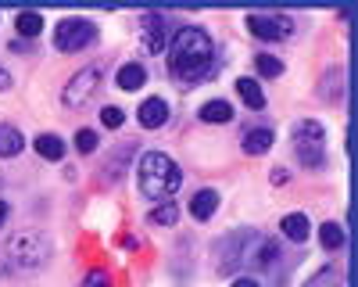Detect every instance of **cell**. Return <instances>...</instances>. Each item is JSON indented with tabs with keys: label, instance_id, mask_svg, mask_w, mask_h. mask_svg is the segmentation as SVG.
<instances>
[{
	"label": "cell",
	"instance_id": "1",
	"mask_svg": "<svg viewBox=\"0 0 358 287\" xmlns=\"http://www.w3.org/2000/svg\"><path fill=\"white\" fill-rule=\"evenodd\" d=\"M169 72L172 79L190 90V86H201L204 79H212L219 72L215 62V43L204 33L201 25H179L176 36L169 43Z\"/></svg>",
	"mask_w": 358,
	"mask_h": 287
},
{
	"label": "cell",
	"instance_id": "2",
	"mask_svg": "<svg viewBox=\"0 0 358 287\" xmlns=\"http://www.w3.org/2000/svg\"><path fill=\"white\" fill-rule=\"evenodd\" d=\"M136 180H140V190L147 197L169 201L179 190V183H183V172H179V165L165 151H147L136 165Z\"/></svg>",
	"mask_w": 358,
	"mask_h": 287
},
{
	"label": "cell",
	"instance_id": "3",
	"mask_svg": "<svg viewBox=\"0 0 358 287\" xmlns=\"http://www.w3.org/2000/svg\"><path fill=\"white\" fill-rule=\"evenodd\" d=\"M294 151L305 169H322L326 165V130L315 119H305L294 126Z\"/></svg>",
	"mask_w": 358,
	"mask_h": 287
},
{
	"label": "cell",
	"instance_id": "4",
	"mask_svg": "<svg viewBox=\"0 0 358 287\" xmlns=\"http://www.w3.org/2000/svg\"><path fill=\"white\" fill-rule=\"evenodd\" d=\"M50 241L43 234H18L8 241V262L15 270H40L47 262Z\"/></svg>",
	"mask_w": 358,
	"mask_h": 287
},
{
	"label": "cell",
	"instance_id": "5",
	"mask_svg": "<svg viewBox=\"0 0 358 287\" xmlns=\"http://www.w3.org/2000/svg\"><path fill=\"white\" fill-rule=\"evenodd\" d=\"M255 241H258L255 230H233L229 237H222V241L215 244V255H219L215 266H219L222 273H233L236 266H244V258L251 255Z\"/></svg>",
	"mask_w": 358,
	"mask_h": 287
},
{
	"label": "cell",
	"instance_id": "6",
	"mask_svg": "<svg viewBox=\"0 0 358 287\" xmlns=\"http://www.w3.org/2000/svg\"><path fill=\"white\" fill-rule=\"evenodd\" d=\"M94 40H97V25L90 18H65L54 29V47L65 50V54H76V50L90 47Z\"/></svg>",
	"mask_w": 358,
	"mask_h": 287
},
{
	"label": "cell",
	"instance_id": "7",
	"mask_svg": "<svg viewBox=\"0 0 358 287\" xmlns=\"http://www.w3.org/2000/svg\"><path fill=\"white\" fill-rule=\"evenodd\" d=\"M97 86H101V69H97V65H90V69L76 72V76L65 83V90H62V104H65V108H83L90 97H94Z\"/></svg>",
	"mask_w": 358,
	"mask_h": 287
},
{
	"label": "cell",
	"instance_id": "8",
	"mask_svg": "<svg viewBox=\"0 0 358 287\" xmlns=\"http://www.w3.org/2000/svg\"><path fill=\"white\" fill-rule=\"evenodd\" d=\"M244 25L251 29V36H258V40H290L294 29H297L290 15H248Z\"/></svg>",
	"mask_w": 358,
	"mask_h": 287
},
{
	"label": "cell",
	"instance_id": "9",
	"mask_svg": "<svg viewBox=\"0 0 358 287\" xmlns=\"http://www.w3.org/2000/svg\"><path fill=\"white\" fill-rule=\"evenodd\" d=\"M140 50L143 54H162L165 50V18L162 15H143L140 18Z\"/></svg>",
	"mask_w": 358,
	"mask_h": 287
},
{
	"label": "cell",
	"instance_id": "10",
	"mask_svg": "<svg viewBox=\"0 0 358 287\" xmlns=\"http://www.w3.org/2000/svg\"><path fill=\"white\" fill-rule=\"evenodd\" d=\"M136 119H140L143 130H158V126H165V122H169V101H162V97H147V101L140 104V111H136Z\"/></svg>",
	"mask_w": 358,
	"mask_h": 287
},
{
	"label": "cell",
	"instance_id": "11",
	"mask_svg": "<svg viewBox=\"0 0 358 287\" xmlns=\"http://www.w3.org/2000/svg\"><path fill=\"white\" fill-rule=\"evenodd\" d=\"M280 226H283V237L294 241V244H305V241L312 237V223H308L305 212H290V216H283Z\"/></svg>",
	"mask_w": 358,
	"mask_h": 287
},
{
	"label": "cell",
	"instance_id": "12",
	"mask_svg": "<svg viewBox=\"0 0 358 287\" xmlns=\"http://www.w3.org/2000/svg\"><path fill=\"white\" fill-rule=\"evenodd\" d=\"M215 209H219V190H212V187H204V190H197V194L190 197V216L201 219V223L212 219Z\"/></svg>",
	"mask_w": 358,
	"mask_h": 287
},
{
	"label": "cell",
	"instance_id": "13",
	"mask_svg": "<svg viewBox=\"0 0 358 287\" xmlns=\"http://www.w3.org/2000/svg\"><path fill=\"white\" fill-rule=\"evenodd\" d=\"M273 130H265V126H258V130H248L244 136H241V148H244V155H265L268 148H273Z\"/></svg>",
	"mask_w": 358,
	"mask_h": 287
},
{
	"label": "cell",
	"instance_id": "14",
	"mask_svg": "<svg viewBox=\"0 0 358 287\" xmlns=\"http://www.w3.org/2000/svg\"><path fill=\"white\" fill-rule=\"evenodd\" d=\"M236 94H241V101H244L251 111H262V108H265L262 83H258V79H251V76H241V79H236Z\"/></svg>",
	"mask_w": 358,
	"mask_h": 287
},
{
	"label": "cell",
	"instance_id": "15",
	"mask_svg": "<svg viewBox=\"0 0 358 287\" xmlns=\"http://www.w3.org/2000/svg\"><path fill=\"white\" fill-rule=\"evenodd\" d=\"M36 155L47 158V162H62L65 158V140L57 133H40L36 136Z\"/></svg>",
	"mask_w": 358,
	"mask_h": 287
},
{
	"label": "cell",
	"instance_id": "16",
	"mask_svg": "<svg viewBox=\"0 0 358 287\" xmlns=\"http://www.w3.org/2000/svg\"><path fill=\"white\" fill-rule=\"evenodd\" d=\"M15 33H18L22 40L40 36V33H43V15H36V11H18V15H15Z\"/></svg>",
	"mask_w": 358,
	"mask_h": 287
},
{
	"label": "cell",
	"instance_id": "17",
	"mask_svg": "<svg viewBox=\"0 0 358 287\" xmlns=\"http://www.w3.org/2000/svg\"><path fill=\"white\" fill-rule=\"evenodd\" d=\"M122 90H140V86L147 83V69L140 62H126L122 69H118V79H115Z\"/></svg>",
	"mask_w": 358,
	"mask_h": 287
},
{
	"label": "cell",
	"instance_id": "18",
	"mask_svg": "<svg viewBox=\"0 0 358 287\" xmlns=\"http://www.w3.org/2000/svg\"><path fill=\"white\" fill-rule=\"evenodd\" d=\"M22 148H25L22 133L15 126H8V122H0V158H15Z\"/></svg>",
	"mask_w": 358,
	"mask_h": 287
},
{
	"label": "cell",
	"instance_id": "19",
	"mask_svg": "<svg viewBox=\"0 0 358 287\" xmlns=\"http://www.w3.org/2000/svg\"><path fill=\"white\" fill-rule=\"evenodd\" d=\"M176 219H179V205H176V201H162L158 209L147 212V223H151V226H176Z\"/></svg>",
	"mask_w": 358,
	"mask_h": 287
},
{
	"label": "cell",
	"instance_id": "20",
	"mask_svg": "<svg viewBox=\"0 0 358 287\" xmlns=\"http://www.w3.org/2000/svg\"><path fill=\"white\" fill-rule=\"evenodd\" d=\"M201 119L204 122H229L233 119V104L229 101H208V104H201Z\"/></svg>",
	"mask_w": 358,
	"mask_h": 287
},
{
	"label": "cell",
	"instance_id": "21",
	"mask_svg": "<svg viewBox=\"0 0 358 287\" xmlns=\"http://www.w3.org/2000/svg\"><path fill=\"white\" fill-rule=\"evenodd\" d=\"M319 241H322V248L326 251H337V248H344V226H337V223H322L319 226Z\"/></svg>",
	"mask_w": 358,
	"mask_h": 287
},
{
	"label": "cell",
	"instance_id": "22",
	"mask_svg": "<svg viewBox=\"0 0 358 287\" xmlns=\"http://www.w3.org/2000/svg\"><path fill=\"white\" fill-rule=\"evenodd\" d=\"M133 151H136V140H126V144H118V151L108 158V180H115L118 172H122V162L126 158H133Z\"/></svg>",
	"mask_w": 358,
	"mask_h": 287
},
{
	"label": "cell",
	"instance_id": "23",
	"mask_svg": "<svg viewBox=\"0 0 358 287\" xmlns=\"http://www.w3.org/2000/svg\"><path fill=\"white\" fill-rule=\"evenodd\" d=\"M255 69H258L262 79H276V76H283V62H280L276 54H258V57H255Z\"/></svg>",
	"mask_w": 358,
	"mask_h": 287
},
{
	"label": "cell",
	"instance_id": "24",
	"mask_svg": "<svg viewBox=\"0 0 358 287\" xmlns=\"http://www.w3.org/2000/svg\"><path fill=\"white\" fill-rule=\"evenodd\" d=\"M101 122H104L108 130H118V126L126 122V111L115 108V104H108V108H101Z\"/></svg>",
	"mask_w": 358,
	"mask_h": 287
},
{
	"label": "cell",
	"instance_id": "25",
	"mask_svg": "<svg viewBox=\"0 0 358 287\" xmlns=\"http://www.w3.org/2000/svg\"><path fill=\"white\" fill-rule=\"evenodd\" d=\"M76 148H79L83 155H94V151H97V133H94V130H79V133H76Z\"/></svg>",
	"mask_w": 358,
	"mask_h": 287
},
{
	"label": "cell",
	"instance_id": "26",
	"mask_svg": "<svg viewBox=\"0 0 358 287\" xmlns=\"http://www.w3.org/2000/svg\"><path fill=\"white\" fill-rule=\"evenodd\" d=\"M308 287H337V273H334L330 266H326L322 273H315V276L308 280Z\"/></svg>",
	"mask_w": 358,
	"mask_h": 287
},
{
	"label": "cell",
	"instance_id": "27",
	"mask_svg": "<svg viewBox=\"0 0 358 287\" xmlns=\"http://www.w3.org/2000/svg\"><path fill=\"white\" fill-rule=\"evenodd\" d=\"M108 284H111V276L104 270H90L86 280H83V287H108Z\"/></svg>",
	"mask_w": 358,
	"mask_h": 287
},
{
	"label": "cell",
	"instance_id": "28",
	"mask_svg": "<svg viewBox=\"0 0 358 287\" xmlns=\"http://www.w3.org/2000/svg\"><path fill=\"white\" fill-rule=\"evenodd\" d=\"M229 287H262V284H258L255 276H236V280H233Z\"/></svg>",
	"mask_w": 358,
	"mask_h": 287
},
{
	"label": "cell",
	"instance_id": "29",
	"mask_svg": "<svg viewBox=\"0 0 358 287\" xmlns=\"http://www.w3.org/2000/svg\"><path fill=\"white\" fill-rule=\"evenodd\" d=\"M11 50H22V54H33V47H29L25 40H11Z\"/></svg>",
	"mask_w": 358,
	"mask_h": 287
},
{
	"label": "cell",
	"instance_id": "30",
	"mask_svg": "<svg viewBox=\"0 0 358 287\" xmlns=\"http://www.w3.org/2000/svg\"><path fill=\"white\" fill-rule=\"evenodd\" d=\"M4 223H8V201L0 197V226H4Z\"/></svg>",
	"mask_w": 358,
	"mask_h": 287
},
{
	"label": "cell",
	"instance_id": "31",
	"mask_svg": "<svg viewBox=\"0 0 358 287\" xmlns=\"http://www.w3.org/2000/svg\"><path fill=\"white\" fill-rule=\"evenodd\" d=\"M8 86H11V76H8L4 69H0V90H8Z\"/></svg>",
	"mask_w": 358,
	"mask_h": 287
}]
</instances>
